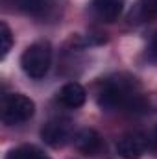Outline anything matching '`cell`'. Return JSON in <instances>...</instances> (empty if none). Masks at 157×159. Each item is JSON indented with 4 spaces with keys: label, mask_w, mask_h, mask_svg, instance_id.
I'll list each match as a JSON object with an SVG mask.
<instances>
[{
    "label": "cell",
    "mask_w": 157,
    "mask_h": 159,
    "mask_svg": "<svg viewBox=\"0 0 157 159\" xmlns=\"http://www.w3.org/2000/svg\"><path fill=\"white\" fill-rule=\"evenodd\" d=\"M98 106L107 111H129V113H144L150 104L144 96L139 94V83L131 76H115L102 83L98 93Z\"/></svg>",
    "instance_id": "1"
},
{
    "label": "cell",
    "mask_w": 157,
    "mask_h": 159,
    "mask_svg": "<svg viewBox=\"0 0 157 159\" xmlns=\"http://www.w3.org/2000/svg\"><path fill=\"white\" fill-rule=\"evenodd\" d=\"M52 63V50L46 43H35L28 46L20 57V67L26 72V76L34 80L43 78Z\"/></svg>",
    "instance_id": "2"
},
{
    "label": "cell",
    "mask_w": 157,
    "mask_h": 159,
    "mask_svg": "<svg viewBox=\"0 0 157 159\" xmlns=\"http://www.w3.org/2000/svg\"><path fill=\"white\" fill-rule=\"evenodd\" d=\"M34 111H35L34 100H30L28 96H24L20 93L6 94L2 98V120L7 126L26 122L28 119L34 117Z\"/></svg>",
    "instance_id": "3"
},
{
    "label": "cell",
    "mask_w": 157,
    "mask_h": 159,
    "mask_svg": "<svg viewBox=\"0 0 157 159\" xmlns=\"http://www.w3.org/2000/svg\"><path fill=\"white\" fill-rule=\"evenodd\" d=\"M43 141L52 148H61L72 139V124L69 119H52L41 129Z\"/></svg>",
    "instance_id": "4"
},
{
    "label": "cell",
    "mask_w": 157,
    "mask_h": 159,
    "mask_svg": "<svg viewBox=\"0 0 157 159\" xmlns=\"http://www.w3.org/2000/svg\"><path fill=\"white\" fill-rule=\"evenodd\" d=\"M146 137L139 131L126 133L118 139L117 143V152L120 157L124 159H141V156L146 150Z\"/></svg>",
    "instance_id": "5"
},
{
    "label": "cell",
    "mask_w": 157,
    "mask_h": 159,
    "mask_svg": "<svg viewBox=\"0 0 157 159\" xmlns=\"http://www.w3.org/2000/svg\"><path fill=\"white\" fill-rule=\"evenodd\" d=\"M74 144L79 152L87 154V156H96L100 154L104 143H102V137L98 135V131L91 129V128H83L79 129L78 133L74 135Z\"/></svg>",
    "instance_id": "6"
},
{
    "label": "cell",
    "mask_w": 157,
    "mask_h": 159,
    "mask_svg": "<svg viewBox=\"0 0 157 159\" xmlns=\"http://www.w3.org/2000/svg\"><path fill=\"white\" fill-rule=\"evenodd\" d=\"M85 98H87L85 89H83L79 83H76V81L65 83V85L59 89V93H57V100H59L65 107H72V109L83 106V104H85Z\"/></svg>",
    "instance_id": "7"
},
{
    "label": "cell",
    "mask_w": 157,
    "mask_h": 159,
    "mask_svg": "<svg viewBox=\"0 0 157 159\" xmlns=\"http://www.w3.org/2000/svg\"><path fill=\"white\" fill-rule=\"evenodd\" d=\"M122 7H124V0H92L91 4L92 13L104 22L117 20L118 15L122 13Z\"/></svg>",
    "instance_id": "8"
},
{
    "label": "cell",
    "mask_w": 157,
    "mask_h": 159,
    "mask_svg": "<svg viewBox=\"0 0 157 159\" xmlns=\"http://www.w3.org/2000/svg\"><path fill=\"white\" fill-rule=\"evenodd\" d=\"M157 17V0H139L131 13H129V20L131 22H146L150 19Z\"/></svg>",
    "instance_id": "9"
},
{
    "label": "cell",
    "mask_w": 157,
    "mask_h": 159,
    "mask_svg": "<svg viewBox=\"0 0 157 159\" xmlns=\"http://www.w3.org/2000/svg\"><path fill=\"white\" fill-rule=\"evenodd\" d=\"M6 159H50V157L44 156L39 148L26 144V146H19V148L11 150V152L6 156Z\"/></svg>",
    "instance_id": "10"
},
{
    "label": "cell",
    "mask_w": 157,
    "mask_h": 159,
    "mask_svg": "<svg viewBox=\"0 0 157 159\" xmlns=\"http://www.w3.org/2000/svg\"><path fill=\"white\" fill-rule=\"evenodd\" d=\"M0 39H2V54H0V57L4 59V57L7 56V52L11 50V44H13L11 30H9V26H7L6 22L0 24Z\"/></svg>",
    "instance_id": "11"
},
{
    "label": "cell",
    "mask_w": 157,
    "mask_h": 159,
    "mask_svg": "<svg viewBox=\"0 0 157 159\" xmlns=\"http://www.w3.org/2000/svg\"><path fill=\"white\" fill-rule=\"evenodd\" d=\"M19 4H20V7L22 9H26V11H37V9H43V0H19Z\"/></svg>",
    "instance_id": "12"
},
{
    "label": "cell",
    "mask_w": 157,
    "mask_h": 159,
    "mask_svg": "<svg viewBox=\"0 0 157 159\" xmlns=\"http://www.w3.org/2000/svg\"><path fill=\"white\" fill-rule=\"evenodd\" d=\"M148 56L152 61H157V32L152 35L150 39V46H148Z\"/></svg>",
    "instance_id": "13"
},
{
    "label": "cell",
    "mask_w": 157,
    "mask_h": 159,
    "mask_svg": "<svg viewBox=\"0 0 157 159\" xmlns=\"http://www.w3.org/2000/svg\"><path fill=\"white\" fill-rule=\"evenodd\" d=\"M154 143H155V148H157V128H155V133H154Z\"/></svg>",
    "instance_id": "14"
}]
</instances>
